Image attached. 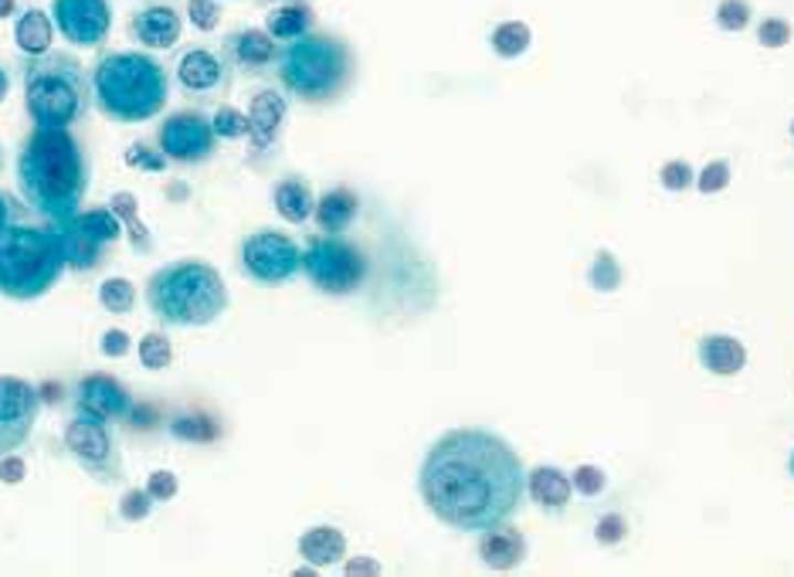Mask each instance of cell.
Segmentation results:
<instances>
[{
	"mask_svg": "<svg viewBox=\"0 0 794 577\" xmlns=\"http://www.w3.org/2000/svg\"><path fill=\"white\" fill-rule=\"evenodd\" d=\"M422 496L455 530H489L523 503V462L506 441L483 428L442 435L422 462Z\"/></svg>",
	"mask_w": 794,
	"mask_h": 577,
	"instance_id": "1",
	"label": "cell"
},
{
	"mask_svg": "<svg viewBox=\"0 0 794 577\" xmlns=\"http://www.w3.org/2000/svg\"><path fill=\"white\" fill-rule=\"evenodd\" d=\"M18 188L34 214L65 221L88 191V160L68 129L34 126L18 153Z\"/></svg>",
	"mask_w": 794,
	"mask_h": 577,
	"instance_id": "2",
	"label": "cell"
},
{
	"mask_svg": "<svg viewBox=\"0 0 794 577\" xmlns=\"http://www.w3.org/2000/svg\"><path fill=\"white\" fill-rule=\"evenodd\" d=\"M92 103L116 122H147L153 119L167 99L170 82L157 58L144 52H109L92 65Z\"/></svg>",
	"mask_w": 794,
	"mask_h": 577,
	"instance_id": "3",
	"label": "cell"
},
{
	"mask_svg": "<svg viewBox=\"0 0 794 577\" xmlns=\"http://www.w3.org/2000/svg\"><path fill=\"white\" fill-rule=\"evenodd\" d=\"M147 306L170 327H208L227 309V286L214 265L183 258L150 276Z\"/></svg>",
	"mask_w": 794,
	"mask_h": 577,
	"instance_id": "4",
	"label": "cell"
},
{
	"mask_svg": "<svg viewBox=\"0 0 794 577\" xmlns=\"http://www.w3.org/2000/svg\"><path fill=\"white\" fill-rule=\"evenodd\" d=\"M275 75L299 103H330L353 78V55L337 38L303 34L275 55Z\"/></svg>",
	"mask_w": 794,
	"mask_h": 577,
	"instance_id": "5",
	"label": "cell"
},
{
	"mask_svg": "<svg viewBox=\"0 0 794 577\" xmlns=\"http://www.w3.org/2000/svg\"><path fill=\"white\" fill-rule=\"evenodd\" d=\"M92 103L85 68L65 52H44L24 65V106L38 126L68 129L82 122Z\"/></svg>",
	"mask_w": 794,
	"mask_h": 577,
	"instance_id": "6",
	"label": "cell"
},
{
	"mask_svg": "<svg viewBox=\"0 0 794 577\" xmlns=\"http://www.w3.org/2000/svg\"><path fill=\"white\" fill-rule=\"evenodd\" d=\"M65 265V248L55 232L11 225L0 235V296L28 302L52 292Z\"/></svg>",
	"mask_w": 794,
	"mask_h": 577,
	"instance_id": "7",
	"label": "cell"
},
{
	"mask_svg": "<svg viewBox=\"0 0 794 577\" xmlns=\"http://www.w3.org/2000/svg\"><path fill=\"white\" fill-rule=\"evenodd\" d=\"M303 269L319 292L347 296V292L360 289V282L367 279V258L357 245H350L337 235H322L306 245Z\"/></svg>",
	"mask_w": 794,
	"mask_h": 577,
	"instance_id": "8",
	"label": "cell"
},
{
	"mask_svg": "<svg viewBox=\"0 0 794 577\" xmlns=\"http://www.w3.org/2000/svg\"><path fill=\"white\" fill-rule=\"evenodd\" d=\"M123 225L119 214L109 207H96V211H75L72 217L59 221V242L65 248V261L78 273H92L103 261V252L119 238Z\"/></svg>",
	"mask_w": 794,
	"mask_h": 577,
	"instance_id": "9",
	"label": "cell"
},
{
	"mask_svg": "<svg viewBox=\"0 0 794 577\" xmlns=\"http://www.w3.org/2000/svg\"><path fill=\"white\" fill-rule=\"evenodd\" d=\"M242 269L258 286H283L303 269V248L278 232H252L242 242Z\"/></svg>",
	"mask_w": 794,
	"mask_h": 577,
	"instance_id": "10",
	"label": "cell"
},
{
	"mask_svg": "<svg viewBox=\"0 0 794 577\" xmlns=\"http://www.w3.org/2000/svg\"><path fill=\"white\" fill-rule=\"evenodd\" d=\"M65 449L82 469H88V476H96L99 482H116L119 472H123L116 438L106 428V421H96L88 415H78L75 421H68Z\"/></svg>",
	"mask_w": 794,
	"mask_h": 577,
	"instance_id": "11",
	"label": "cell"
},
{
	"mask_svg": "<svg viewBox=\"0 0 794 577\" xmlns=\"http://www.w3.org/2000/svg\"><path fill=\"white\" fill-rule=\"evenodd\" d=\"M218 132L211 119L198 109H180L160 126V150L173 163H201L214 153Z\"/></svg>",
	"mask_w": 794,
	"mask_h": 577,
	"instance_id": "12",
	"label": "cell"
},
{
	"mask_svg": "<svg viewBox=\"0 0 794 577\" xmlns=\"http://www.w3.org/2000/svg\"><path fill=\"white\" fill-rule=\"evenodd\" d=\"M52 21L75 49H99L113 31L109 0H52Z\"/></svg>",
	"mask_w": 794,
	"mask_h": 577,
	"instance_id": "13",
	"label": "cell"
},
{
	"mask_svg": "<svg viewBox=\"0 0 794 577\" xmlns=\"http://www.w3.org/2000/svg\"><path fill=\"white\" fill-rule=\"evenodd\" d=\"M38 391L21 377H0V456L21 449L38 421Z\"/></svg>",
	"mask_w": 794,
	"mask_h": 577,
	"instance_id": "14",
	"label": "cell"
},
{
	"mask_svg": "<svg viewBox=\"0 0 794 577\" xmlns=\"http://www.w3.org/2000/svg\"><path fill=\"white\" fill-rule=\"evenodd\" d=\"M173 78L183 93L211 99L227 88V62H224V55H214L208 49H191L177 58Z\"/></svg>",
	"mask_w": 794,
	"mask_h": 577,
	"instance_id": "15",
	"label": "cell"
},
{
	"mask_svg": "<svg viewBox=\"0 0 794 577\" xmlns=\"http://www.w3.org/2000/svg\"><path fill=\"white\" fill-rule=\"evenodd\" d=\"M75 408H78V415H88L96 421H116L129 412V394L109 374H88L78 381Z\"/></svg>",
	"mask_w": 794,
	"mask_h": 577,
	"instance_id": "16",
	"label": "cell"
},
{
	"mask_svg": "<svg viewBox=\"0 0 794 577\" xmlns=\"http://www.w3.org/2000/svg\"><path fill=\"white\" fill-rule=\"evenodd\" d=\"M275 38L262 28H242L224 38V62L227 68H239L242 75H262L275 65Z\"/></svg>",
	"mask_w": 794,
	"mask_h": 577,
	"instance_id": "17",
	"label": "cell"
},
{
	"mask_svg": "<svg viewBox=\"0 0 794 577\" xmlns=\"http://www.w3.org/2000/svg\"><path fill=\"white\" fill-rule=\"evenodd\" d=\"M180 31H183V21H180L177 8L160 4V0L136 8L133 18H129V34L144 44V49H153V52L173 49V44L180 41Z\"/></svg>",
	"mask_w": 794,
	"mask_h": 577,
	"instance_id": "18",
	"label": "cell"
},
{
	"mask_svg": "<svg viewBox=\"0 0 794 577\" xmlns=\"http://www.w3.org/2000/svg\"><path fill=\"white\" fill-rule=\"evenodd\" d=\"M248 119H252V147L262 153L272 150L286 122V99L278 96L275 88H262V93L252 96Z\"/></svg>",
	"mask_w": 794,
	"mask_h": 577,
	"instance_id": "19",
	"label": "cell"
},
{
	"mask_svg": "<svg viewBox=\"0 0 794 577\" xmlns=\"http://www.w3.org/2000/svg\"><path fill=\"white\" fill-rule=\"evenodd\" d=\"M479 557L493 567V570H512L523 557H527V541L520 530L512 526H489L483 530V541H479Z\"/></svg>",
	"mask_w": 794,
	"mask_h": 577,
	"instance_id": "20",
	"label": "cell"
},
{
	"mask_svg": "<svg viewBox=\"0 0 794 577\" xmlns=\"http://www.w3.org/2000/svg\"><path fill=\"white\" fill-rule=\"evenodd\" d=\"M360 211V201L350 188H334V191H326L319 201H316V225L319 232L326 235H340L343 228L353 225V217Z\"/></svg>",
	"mask_w": 794,
	"mask_h": 577,
	"instance_id": "21",
	"label": "cell"
},
{
	"mask_svg": "<svg viewBox=\"0 0 794 577\" xmlns=\"http://www.w3.org/2000/svg\"><path fill=\"white\" fill-rule=\"evenodd\" d=\"M699 364L710 374L733 377L747 367V350L733 336H703L699 340Z\"/></svg>",
	"mask_w": 794,
	"mask_h": 577,
	"instance_id": "22",
	"label": "cell"
},
{
	"mask_svg": "<svg viewBox=\"0 0 794 577\" xmlns=\"http://www.w3.org/2000/svg\"><path fill=\"white\" fill-rule=\"evenodd\" d=\"M571 490H574V482L553 469V466H537L530 476H527V493L533 503L547 506V510H564L568 500H571Z\"/></svg>",
	"mask_w": 794,
	"mask_h": 577,
	"instance_id": "23",
	"label": "cell"
},
{
	"mask_svg": "<svg viewBox=\"0 0 794 577\" xmlns=\"http://www.w3.org/2000/svg\"><path fill=\"white\" fill-rule=\"evenodd\" d=\"M299 554L313 564V567H330L340 564L347 557V537L337 526H313L299 537Z\"/></svg>",
	"mask_w": 794,
	"mask_h": 577,
	"instance_id": "24",
	"label": "cell"
},
{
	"mask_svg": "<svg viewBox=\"0 0 794 577\" xmlns=\"http://www.w3.org/2000/svg\"><path fill=\"white\" fill-rule=\"evenodd\" d=\"M52 18L44 14L41 8H31L18 18L14 24V44L28 55V58H38L44 52H52Z\"/></svg>",
	"mask_w": 794,
	"mask_h": 577,
	"instance_id": "25",
	"label": "cell"
},
{
	"mask_svg": "<svg viewBox=\"0 0 794 577\" xmlns=\"http://www.w3.org/2000/svg\"><path fill=\"white\" fill-rule=\"evenodd\" d=\"M275 211L283 221H289V225H303V221L316 211V197L309 191L306 181H296V177H289V181L283 184H275Z\"/></svg>",
	"mask_w": 794,
	"mask_h": 577,
	"instance_id": "26",
	"label": "cell"
},
{
	"mask_svg": "<svg viewBox=\"0 0 794 577\" xmlns=\"http://www.w3.org/2000/svg\"><path fill=\"white\" fill-rule=\"evenodd\" d=\"M309 28H313V8L303 4V0H289V4L275 8L265 18V31L275 41H296V38L309 34Z\"/></svg>",
	"mask_w": 794,
	"mask_h": 577,
	"instance_id": "27",
	"label": "cell"
},
{
	"mask_svg": "<svg viewBox=\"0 0 794 577\" xmlns=\"http://www.w3.org/2000/svg\"><path fill=\"white\" fill-rule=\"evenodd\" d=\"M530 49V28L523 21H506L493 31V52L502 58H517Z\"/></svg>",
	"mask_w": 794,
	"mask_h": 577,
	"instance_id": "28",
	"label": "cell"
},
{
	"mask_svg": "<svg viewBox=\"0 0 794 577\" xmlns=\"http://www.w3.org/2000/svg\"><path fill=\"white\" fill-rule=\"evenodd\" d=\"M136 197L133 194H126V191H119V194H113V211L119 214V221L129 228V238H133V245L139 248V252H150V232H147V225L144 221H139V214H136Z\"/></svg>",
	"mask_w": 794,
	"mask_h": 577,
	"instance_id": "29",
	"label": "cell"
},
{
	"mask_svg": "<svg viewBox=\"0 0 794 577\" xmlns=\"http://www.w3.org/2000/svg\"><path fill=\"white\" fill-rule=\"evenodd\" d=\"M99 302L106 306V313H116V317L129 313L133 302H136L133 282H129V279H123V276H113V279H106V282L99 286Z\"/></svg>",
	"mask_w": 794,
	"mask_h": 577,
	"instance_id": "30",
	"label": "cell"
},
{
	"mask_svg": "<svg viewBox=\"0 0 794 577\" xmlns=\"http://www.w3.org/2000/svg\"><path fill=\"white\" fill-rule=\"evenodd\" d=\"M139 364L147 371H167L173 364V346L163 333H147L139 340Z\"/></svg>",
	"mask_w": 794,
	"mask_h": 577,
	"instance_id": "31",
	"label": "cell"
},
{
	"mask_svg": "<svg viewBox=\"0 0 794 577\" xmlns=\"http://www.w3.org/2000/svg\"><path fill=\"white\" fill-rule=\"evenodd\" d=\"M211 126L221 140H242V137H252V119L242 113V109H231V106H221L214 116H211Z\"/></svg>",
	"mask_w": 794,
	"mask_h": 577,
	"instance_id": "32",
	"label": "cell"
},
{
	"mask_svg": "<svg viewBox=\"0 0 794 577\" xmlns=\"http://www.w3.org/2000/svg\"><path fill=\"white\" fill-rule=\"evenodd\" d=\"M153 503H157V500H153L147 490H129V493L123 496V503H119V516L129 520V523H139V520L150 516Z\"/></svg>",
	"mask_w": 794,
	"mask_h": 577,
	"instance_id": "33",
	"label": "cell"
},
{
	"mask_svg": "<svg viewBox=\"0 0 794 577\" xmlns=\"http://www.w3.org/2000/svg\"><path fill=\"white\" fill-rule=\"evenodd\" d=\"M717 21H720L723 31H743L747 24H751V8H747L743 0H720Z\"/></svg>",
	"mask_w": 794,
	"mask_h": 577,
	"instance_id": "34",
	"label": "cell"
},
{
	"mask_svg": "<svg viewBox=\"0 0 794 577\" xmlns=\"http://www.w3.org/2000/svg\"><path fill=\"white\" fill-rule=\"evenodd\" d=\"M591 282H594V289H604V292L618 289V282H622V273H618V265H615V258H612L608 252L597 255L594 269H591Z\"/></svg>",
	"mask_w": 794,
	"mask_h": 577,
	"instance_id": "35",
	"label": "cell"
},
{
	"mask_svg": "<svg viewBox=\"0 0 794 577\" xmlns=\"http://www.w3.org/2000/svg\"><path fill=\"white\" fill-rule=\"evenodd\" d=\"M727 184H730V163H723V160L707 163V170L696 177V188L703 194H720Z\"/></svg>",
	"mask_w": 794,
	"mask_h": 577,
	"instance_id": "36",
	"label": "cell"
},
{
	"mask_svg": "<svg viewBox=\"0 0 794 577\" xmlns=\"http://www.w3.org/2000/svg\"><path fill=\"white\" fill-rule=\"evenodd\" d=\"M187 18H191L198 31H214L221 24V11L214 0H191V4H187Z\"/></svg>",
	"mask_w": 794,
	"mask_h": 577,
	"instance_id": "37",
	"label": "cell"
},
{
	"mask_svg": "<svg viewBox=\"0 0 794 577\" xmlns=\"http://www.w3.org/2000/svg\"><path fill=\"white\" fill-rule=\"evenodd\" d=\"M571 482H574V490L581 496H597V493H604V482H608V476H604L597 466H578Z\"/></svg>",
	"mask_w": 794,
	"mask_h": 577,
	"instance_id": "38",
	"label": "cell"
},
{
	"mask_svg": "<svg viewBox=\"0 0 794 577\" xmlns=\"http://www.w3.org/2000/svg\"><path fill=\"white\" fill-rule=\"evenodd\" d=\"M692 181H696V173H692V167L686 160H669L663 167V188L666 191H686Z\"/></svg>",
	"mask_w": 794,
	"mask_h": 577,
	"instance_id": "39",
	"label": "cell"
},
{
	"mask_svg": "<svg viewBox=\"0 0 794 577\" xmlns=\"http://www.w3.org/2000/svg\"><path fill=\"white\" fill-rule=\"evenodd\" d=\"M177 490H180V482H177V476L167 472V469H157V472L147 479V493H150L157 503H170V500L177 496Z\"/></svg>",
	"mask_w": 794,
	"mask_h": 577,
	"instance_id": "40",
	"label": "cell"
},
{
	"mask_svg": "<svg viewBox=\"0 0 794 577\" xmlns=\"http://www.w3.org/2000/svg\"><path fill=\"white\" fill-rule=\"evenodd\" d=\"M758 41L764 44V49H784V44L791 41V24L781 21V18H767L758 28Z\"/></svg>",
	"mask_w": 794,
	"mask_h": 577,
	"instance_id": "41",
	"label": "cell"
},
{
	"mask_svg": "<svg viewBox=\"0 0 794 577\" xmlns=\"http://www.w3.org/2000/svg\"><path fill=\"white\" fill-rule=\"evenodd\" d=\"M173 435L180 438H194V441H211L218 435V428L211 421H198V418H180L173 425Z\"/></svg>",
	"mask_w": 794,
	"mask_h": 577,
	"instance_id": "42",
	"label": "cell"
},
{
	"mask_svg": "<svg viewBox=\"0 0 794 577\" xmlns=\"http://www.w3.org/2000/svg\"><path fill=\"white\" fill-rule=\"evenodd\" d=\"M625 530H628L625 516L612 513V516H604V520L597 523V541H601V544H618V541H625Z\"/></svg>",
	"mask_w": 794,
	"mask_h": 577,
	"instance_id": "43",
	"label": "cell"
},
{
	"mask_svg": "<svg viewBox=\"0 0 794 577\" xmlns=\"http://www.w3.org/2000/svg\"><path fill=\"white\" fill-rule=\"evenodd\" d=\"M129 333L126 330H106L103 333V343H99V350L106 353V357H126L129 353Z\"/></svg>",
	"mask_w": 794,
	"mask_h": 577,
	"instance_id": "44",
	"label": "cell"
},
{
	"mask_svg": "<svg viewBox=\"0 0 794 577\" xmlns=\"http://www.w3.org/2000/svg\"><path fill=\"white\" fill-rule=\"evenodd\" d=\"M24 476H28V466H24V459H21V456H14V452L0 456V482L18 485Z\"/></svg>",
	"mask_w": 794,
	"mask_h": 577,
	"instance_id": "45",
	"label": "cell"
},
{
	"mask_svg": "<svg viewBox=\"0 0 794 577\" xmlns=\"http://www.w3.org/2000/svg\"><path fill=\"white\" fill-rule=\"evenodd\" d=\"M11 225H14V201L0 191V235H4Z\"/></svg>",
	"mask_w": 794,
	"mask_h": 577,
	"instance_id": "46",
	"label": "cell"
},
{
	"mask_svg": "<svg viewBox=\"0 0 794 577\" xmlns=\"http://www.w3.org/2000/svg\"><path fill=\"white\" fill-rule=\"evenodd\" d=\"M347 574H381V564L370 560V557H360V560L347 564Z\"/></svg>",
	"mask_w": 794,
	"mask_h": 577,
	"instance_id": "47",
	"label": "cell"
},
{
	"mask_svg": "<svg viewBox=\"0 0 794 577\" xmlns=\"http://www.w3.org/2000/svg\"><path fill=\"white\" fill-rule=\"evenodd\" d=\"M18 11V0H0V18H11Z\"/></svg>",
	"mask_w": 794,
	"mask_h": 577,
	"instance_id": "48",
	"label": "cell"
},
{
	"mask_svg": "<svg viewBox=\"0 0 794 577\" xmlns=\"http://www.w3.org/2000/svg\"><path fill=\"white\" fill-rule=\"evenodd\" d=\"M8 88H11V78H8V72H4V68H0V103L8 99Z\"/></svg>",
	"mask_w": 794,
	"mask_h": 577,
	"instance_id": "49",
	"label": "cell"
},
{
	"mask_svg": "<svg viewBox=\"0 0 794 577\" xmlns=\"http://www.w3.org/2000/svg\"><path fill=\"white\" fill-rule=\"evenodd\" d=\"M791 476H794V456H791Z\"/></svg>",
	"mask_w": 794,
	"mask_h": 577,
	"instance_id": "50",
	"label": "cell"
},
{
	"mask_svg": "<svg viewBox=\"0 0 794 577\" xmlns=\"http://www.w3.org/2000/svg\"><path fill=\"white\" fill-rule=\"evenodd\" d=\"M791 137H794V122H791Z\"/></svg>",
	"mask_w": 794,
	"mask_h": 577,
	"instance_id": "51",
	"label": "cell"
}]
</instances>
